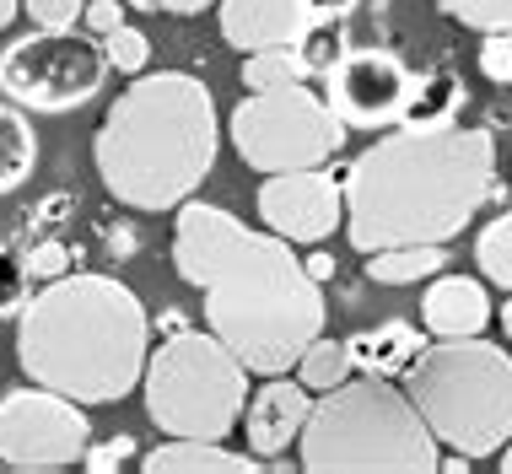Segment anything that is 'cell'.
Returning a JSON list of instances; mask_svg holds the SVG:
<instances>
[{"label": "cell", "mask_w": 512, "mask_h": 474, "mask_svg": "<svg viewBox=\"0 0 512 474\" xmlns=\"http://www.w3.org/2000/svg\"><path fill=\"white\" fill-rule=\"evenodd\" d=\"M173 264L205 297V329L221 334L259 378L292 372L324 334V286L281 232H254L221 205L184 200L173 221Z\"/></svg>", "instance_id": "cell-1"}, {"label": "cell", "mask_w": 512, "mask_h": 474, "mask_svg": "<svg viewBox=\"0 0 512 474\" xmlns=\"http://www.w3.org/2000/svg\"><path fill=\"white\" fill-rule=\"evenodd\" d=\"M496 194L491 130H405L378 135L345 167V237L356 254L394 243H453Z\"/></svg>", "instance_id": "cell-2"}, {"label": "cell", "mask_w": 512, "mask_h": 474, "mask_svg": "<svg viewBox=\"0 0 512 474\" xmlns=\"http://www.w3.org/2000/svg\"><path fill=\"white\" fill-rule=\"evenodd\" d=\"M17 361L54 394L119 404L146 378L151 318L124 281L71 270L17 313Z\"/></svg>", "instance_id": "cell-3"}, {"label": "cell", "mask_w": 512, "mask_h": 474, "mask_svg": "<svg viewBox=\"0 0 512 474\" xmlns=\"http://www.w3.org/2000/svg\"><path fill=\"white\" fill-rule=\"evenodd\" d=\"M221 130L216 97L189 71L135 76L103 114L92 141L103 189L130 211H178L195 200L205 173L216 167Z\"/></svg>", "instance_id": "cell-4"}, {"label": "cell", "mask_w": 512, "mask_h": 474, "mask_svg": "<svg viewBox=\"0 0 512 474\" xmlns=\"http://www.w3.org/2000/svg\"><path fill=\"white\" fill-rule=\"evenodd\" d=\"M442 442L432 437L421 404L394 378H351L313 399L302 426V469L308 474H437Z\"/></svg>", "instance_id": "cell-5"}, {"label": "cell", "mask_w": 512, "mask_h": 474, "mask_svg": "<svg viewBox=\"0 0 512 474\" xmlns=\"http://www.w3.org/2000/svg\"><path fill=\"white\" fill-rule=\"evenodd\" d=\"M405 394L421 404L442 448L496 458L512 442V356L480 334L426 345L405 372Z\"/></svg>", "instance_id": "cell-6"}, {"label": "cell", "mask_w": 512, "mask_h": 474, "mask_svg": "<svg viewBox=\"0 0 512 474\" xmlns=\"http://www.w3.org/2000/svg\"><path fill=\"white\" fill-rule=\"evenodd\" d=\"M146 415L168 437H227L248 415V367L221 334L184 329L146 361Z\"/></svg>", "instance_id": "cell-7"}, {"label": "cell", "mask_w": 512, "mask_h": 474, "mask_svg": "<svg viewBox=\"0 0 512 474\" xmlns=\"http://www.w3.org/2000/svg\"><path fill=\"white\" fill-rule=\"evenodd\" d=\"M227 135L254 173H297V167H324L345 146V119L329 97L297 81L281 92H248L232 108Z\"/></svg>", "instance_id": "cell-8"}, {"label": "cell", "mask_w": 512, "mask_h": 474, "mask_svg": "<svg viewBox=\"0 0 512 474\" xmlns=\"http://www.w3.org/2000/svg\"><path fill=\"white\" fill-rule=\"evenodd\" d=\"M108 71L114 65L103 54V38H76V27H38L0 54V92L33 114H71L103 92Z\"/></svg>", "instance_id": "cell-9"}, {"label": "cell", "mask_w": 512, "mask_h": 474, "mask_svg": "<svg viewBox=\"0 0 512 474\" xmlns=\"http://www.w3.org/2000/svg\"><path fill=\"white\" fill-rule=\"evenodd\" d=\"M92 426L81 415V399L54 388H11L0 399V464L11 469H65L87 458Z\"/></svg>", "instance_id": "cell-10"}, {"label": "cell", "mask_w": 512, "mask_h": 474, "mask_svg": "<svg viewBox=\"0 0 512 474\" xmlns=\"http://www.w3.org/2000/svg\"><path fill=\"white\" fill-rule=\"evenodd\" d=\"M259 216L286 243H324L345 221V178L324 167H297V173H265L259 184Z\"/></svg>", "instance_id": "cell-11"}, {"label": "cell", "mask_w": 512, "mask_h": 474, "mask_svg": "<svg viewBox=\"0 0 512 474\" xmlns=\"http://www.w3.org/2000/svg\"><path fill=\"white\" fill-rule=\"evenodd\" d=\"M324 81H329V103L340 108V119L362 124V130L399 119L405 92H410V71L389 49H351Z\"/></svg>", "instance_id": "cell-12"}, {"label": "cell", "mask_w": 512, "mask_h": 474, "mask_svg": "<svg viewBox=\"0 0 512 474\" xmlns=\"http://www.w3.org/2000/svg\"><path fill=\"white\" fill-rule=\"evenodd\" d=\"M313 415V388L308 383H292L286 372H275L265 388H254L248 399V448L259 458H281L292 442H302V426Z\"/></svg>", "instance_id": "cell-13"}, {"label": "cell", "mask_w": 512, "mask_h": 474, "mask_svg": "<svg viewBox=\"0 0 512 474\" xmlns=\"http://www.w3.org/2000/svg\"><path fill=\"white\" fill-rule=\"evenodd\" d=\"M216 6H221V38L238 54L292 49L302 27L313 22L308 0H216Z\"/></svg>", "instance_id": "cell-14"}, {"label": "cell", "mask_w": 512, "mask_h": 474, "mask_svg": "<svg viewBox=\"0 0 512 474\" xmlns=\"http://www.w3.org/2000/svg\"><path fill=\"white\" fill-rule=\"evenodd\" d=\"M421 318L437 340H464V334H480L491 324V297H486V281L475 275H432L421 297Z\"/></svg>", "instance_id": "cell-15"}, {"label": "cell", "mask_w": 512, "mask_h": 474, "mask_svg": "<svg viewBox=\"0 0 512 474\" xmlns=\"http://www.w3.org/2000/svg\"><path fill=\"white\" fill-rule=\"evenodd\" d=\"M146 474H259V453H232L216 437H168L141 458Z\"/></svg>", "instance_id": "cell-16"}, {"label": "cell", "mask_w": 512, "mask_h": 474, "mask_svg": "<svg viewBox=\"0 0 512 474\" xmlns=\"http://www.w3.org/2000/svg\"><path fill=\"white\" fill-rule=\"evenodd\" d=\"M426 345H432V340H426L415 324H405V318H389V324H378V329L351 334L356 367L372 372V378H405L415 361L426 356Z\"/></svg>", "instance_id": "cell-17"}, {"label": "cell", "mask_w": 512, "mask_h": 474, "mask_svg": "<svg viewBox=\"0 0 512 474\" xmlns=\"http://www.w3.org/2000/svg\"><path fill=\"white\" fill-rule=\"evenodd\" d=\"M459 108H464V81L453 71H426L421 81H410L399 124L405 130H448V124H459Z\"/></svg>", "instance_id": "cell-18"}, {"label": "cell", "mask_w": 512, "mask_h": 474, "mask_svg": "<svg viewBox=\"0 0 512 474\" xmlns=\"http://www.w3.org/2000/svg\"><path fill=\"white\" fill-rule=\"evenodd\" d=\"M448 270V243H394L367 254V281L378 286H415Z\"/></svg>", "instance_id": "cell-19"}, {"label": "cell", "mask_w": 512, "mask_h": 474, "mask_svg": "<svg viewBox=\"0 0 512 474\" xmlns=\"http://www.w3.org/2000/svg\"><path fill=\"white\" fill-rule=\"evenodd\" d=\"M297 378L313 388V394H329V388L351 383L356 378V356H351V340H318L308 345V351L297 356Z\"/></svg>", "instance_id": "cell-20"}, {"label": "cell", "mask_w": 512, "mask_h": 474, "mask_svg": "<svg viewBox=\"0 0 512 474\" xmlns=\"http://www.w3.org/2000/svg\"><path fill=\"white\" fill-rule=\"evenodd\" d=\"M292 49H297V60H302V71H308V76H329L345 54H351L345 17H313L308 27H302V38H297Z\"/></svg>", "instance_id": "cell-21"}, {"label": "cell", "mask_w": 512, "mask_h": 474, "mask_svg": "<svg viewBox=\"0 0 512 474\" xmlns=\"http://www.w3.org/2000/svg\"><path fill=\"white\" fill-rule=\"evenodd\" d=\"M33 162H38V135H33V124H27L17 108L0 103V194L17 189L22 178L33 173Z\"/></svg>", "instance_id": "cell-22"}, {"label": "cell", "mask_w": 512, "mask_h": 474, "mask_svg": "<svg viewBox=\"0 0 512 474\" xmlns=\"http://www.w3.org/2000/svg\"><path fill=\"white\" fill-rule=\"evenodd\" d=\"M308 81L302 71L297 49H259V54H243V87L248 92H281V87H297Z\"/></svg>", "instance_id": "cell-23"}, {"label": "cell", "mask_w": 512, "mask_h": 474, "mask_svg": "<svg viewBox=\"0 0 512 474\" xmlns=\"http://www.w3.org/2000/svg\"><path fill=\"white\" fill-rule=\"evenodd\" d=\"M33 264H27V248L17 237L0 243V318H17L27 302H33Z\"/></svg>", "instance_id": "cell-24"}, {"label": "cell", "mask_w": 512, "mask_h": 474, "mask_svg": "<svg viewBox=\"0 0 512 474\" xmlns=\"http://www.w3.org/2000/svg\"><path fill=\"white\" fill-rule=\"evenodd\" d=\"M475 259H480V275H486L491 286L512 291V205L475 237Z\"/></svg>", "instance_id": "cell-25"}, {"label": "cell", "mask_w": 512, "mask_h": 474, "mask_svg": "<svg viewBox=\"0 0 512 474\" xmlns=\"http://www.w3.org/2000/svg\"><path fill=\"white\" fill-rule=\"evenodd\" d=\"M437 11L475 27V33H507L512 27V0H437Z\"/></svg>", "instance_id": "cell-26"}, {"label": "cell", "mask_w": 512, "mask_h": 474, "mask_svg": "<svg viewBox=\"0 0 512 474\" xmlns=\"http://www.w3.org/2000/svg\"><path fill=\"white\" fill-rule=\"evenodd\" d=\"M103 54H108V65H114V71H124V76H146V65H151V38L141 33V27L124 22L119 33L103 38Z\"/></svg>", "instance_id": "cell-27"}, {"label": "cell", "mask_w": 512, "mask_h": 474, "mask_svg": "<svg viewBox=\"0 0 512 474\" xmlns=\"http://www.w3.org/2000/svg\"><path fill=\"white\" fill-rule=\"evenodd\" d=\"M71 259H81V254H71L60 237H38V243L27 248V264H33L38 281H60V275H71Z\"/></svg>", "instance_id": "cell-28"}, {"label": "cell", "mask_w": 512, "mask_h": 474, "mask_svg": "<svg viewBox=\"0 0 512 474\" xmlns=\"http://www.w3.org/2000/svg\"><path fill=\"white\" fill-rule=\"evenodd\" d=\"M33 27H49V33H60V27H76L87 17V0H22Z\"/></svg>", "instance_id": "cell-29"}, {"label": "cell", "mask_w": 512, "mask_h": 474, "mask_svg": "<svg viewBox=\"0 0 512 474\" xmlns=\"http://www.w3.org/2000/svg\"><path fill=\"white\" fill-rule=\"evenodd\" d=\"M480 71H486V81H496V87H512V27L507 33H486V44H480Z\"/></svg>", "instance_id": "cell-30"}, {"label": "cell", "mask_w": 512, "mask_h": 474, "mask_svg": "<svg viewBox=\"0 0 512 474\" xmlns=\"http://www.w3.org/2000/svg\"><path fill=\"white\" fill-rule=\"evenodd\" d=\"M130 458H135V437H130V431H119V437H108V442H98V448H87V469H92V474H108V469L130 464Z\"/></svg>", "instance_id": "cell-31"}, {"label": "cell", "mask_w": 512, "mask_h": 474, "mask_svg": "<svg viewBox=\"0 0 512 474\" xmlns=\"http://www.w3.org/2000/svg\"><path fill=\"white\" fill-rule=\"evenodd\" d=\"M87 33L92 38H108V33H119L124 27V0H87Z\"/></svg>", "instance_id": "cell-32"}, {"label": "cell", "mask_w": 512, "mask_h": 474, "mask_svg": "<svg viewBox=\"0 0 512 474\" xmlns=\"http://www.w3.org/2000/svg\"><path fill=\"white\" fill-rule=\"evenodd\" d=\"M124 6H135V11H173V17H195V11L216 6V0H124Z\"/></svg>", "instance_id": "cell-33"}, {"label": "cell", "mask_w": 512, "mask_h": 474, "mask_svg": "<svg viewBox=\"0 0 512 474\" xmlns=\"http://www.w3.org/2000/svg\"><path fill=\"white\" fill-rule=\"evenodd\" d=\"M71 205H76L71 194H49V200L33 211V227H60V221L71 216Z\"/></svg>", "instance_id": "cell-34"}, {"label": "cell", "mask_w": 512, "mask_h": 474, "mask_svg": "<svg viewBox=\"0 0 512 474\" xmlns=\"http://www.w3.org/2000/svg\"><path fill=\"white\" fill-rule=\"evenodd\" d=\"M302 264H308V275H313L318 286H324V281H335V254H324V248H318V254H308Z\"/></svg>", "instance_id": "cell-35"}, {"label": "cell", "mask_w": 512, "mask_h": 474, "mask_svg": "<svg viewBox=\"0 0 512 474\" xmlns=\"http://www.w3.org/2000/svg\"><path fill=\"white\" fill-rule=\"evenodd\" d=\"M103 237H108V248H114V254H135V248H141V237H135L130 227H108Z\"/></svg>", "instance_id": "cell-36"}, {"label": "cell", "mask_w": 512, "mask_h": 474, "mask_svg": "<svg viewBox=\"0 0 512 474\" xmlns=\"http://www.w3.org/2000/svg\"><path fill=\"white\" fill-rule=\"evenodd\" d=\"M308 11L313 17H351L356 0H308Z\"/></svg>", "instance_id": "cell-37"}, {"label": "cell", "mask_w": 512, "mask_h": 474, "mask_svg": "<svg viewBox=\"0 0 512 474\" xmlns=\"http://www.w3.org/2000/svg\"><path fill=\"white\" fill-rule=\"evenodd\" d=\"M157 329H162V340H168V334H184V318H178V313H162Z\"/></svg>", "instance_id": "cell-38"}, {"label": "cell", "mask_w": 512, "mask_h": 474, "mask_svg": "<svg viewBox=\"0 0 512 474\" xmlns=\"http://www.w3.org/2000/svg\"><path fill=\"white\" fill-rule=\"evenodd\" d=\"M17 11H22V0H0V33H6L11 22H17Z\"/></svg>", "instance_id": "cell-39"}, {"label": "cell", "mask_w": 512, "mask_h": 474, "mask_svg": "<svg viewBox=\"0 0 512 474\" xmlns=\"http://www.w3.org/2000/svg\"><path fill=\"white\" fill-rule=\"evenodd\" d=\"M496 318H502V334H507V340H512V297L502 302V313H496Z\"/></svg>", "instance_id": "cell-40"}, {"label": "cell", "mask_w": 512, "mask_h": 474, "mask_svg": "<svg viewBox=\"0 0 512 474\" xmlns=\"http://www.w3.org/2000/svg\"><path fill=\"white\" fill-rule=\"evenodd\" d=\"M496 458H502V474H512V442H507V448L496 453Z\"/></svg>", "instance_id": "cell-41"}]
</instances>
